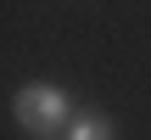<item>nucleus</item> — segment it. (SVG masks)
I'll return each mask as SVG.
<instances>
[{
  "mask_svg": "<svg viewBox=\"0 0 151 140\" xmlns=\"http://www.w3.org/2000/svg\"><path fill=\"white\" fill-rule=\"evenodd\" d=\"M11 112H17V123L34 129V135H56V129L73 123V107H67V95H62L56 84H22L17 101H11Z\"/></svg>",
  "mask_w": 151,
  "mask_h": 140,
  "instance_id": "f257e3e1",
  "label": "nucleus"
},
{
  "mask_svg": "<svg viewBox=\"0 0 151 140\" xmlns=\"http://www.w3.org/2000/svg\"><path fill=\"white\" fill-rule=\"evenodd\" d=\"M67 140H112V118L106 112H73Z\"/></svg>",
  "mask_w": 151,
  "mask_h": 140,
  "instance_id": "f03ea898",
  "label": "nucleus"
}]
</instances>
